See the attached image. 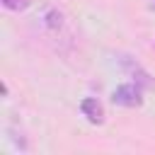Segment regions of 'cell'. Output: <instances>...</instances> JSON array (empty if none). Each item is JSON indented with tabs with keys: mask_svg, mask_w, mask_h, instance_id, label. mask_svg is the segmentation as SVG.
I'll list each match as a JSON object with an SVG mask.
<instances>
[{
	"mask_svg": "<svg viewBox=\"0 0 155 155\" xmlns=\"http://www.w3.org/2000/svg\"><path fill=\"white\" fill-rule=\"evenodd\" d=\"M31 0H2V5L7 7V10H15V12H19V10H24L27 5H29Z\"/></svg>",
	"mask_w": 155,
	"mask_h": 155,
	"instance_id": "obj_5",
	"label": "cell"
},
{
	"mask_svg": "<svg viewBox=\"0 0 155 155\" xmlns=\"http://www.w3.org/2000/svg\"><path fill=\"white\" fill-rule=\"evenodd\" d=\"M80 111H82V116H85L90 124H102V121H104V109H102V104H99L94 97H85V99L80 102Z\"/></svg>",
	"mask_w": 155,
	"mask_h": 155,
	"instance_id": "obj_2",
	"label": "cell"
},
{
	"mask_svg": "<svg viewBox=\"0 0 155 155\" xmlns=\"http://www.w3.org/2000/svg\"><path fill=\"white\" fill-rule=\"evenodd\" d=\"M128 70H131L136 85H140V87H155V80H150V75H148L138 63H128Z\"/></svg>",
	"mask_w": 155,
	"mask_h": 155,
	"instance_id": "obj_3",
	"label": "cell"
},
{
	"mask_svg": "<svg viewBox=\"0 0 155 155\" xmlns=\"http://www.w3.org/2000/svg\"><path fill=\"white\" fill-rule=\"evenodd\" d=\"M111 99H114V104H119V107H138L140 102H143V97H140V85H119L116 90H114V94H111Z\"/></svg>",
	"mask_w": 155,
	"mask_h": 155,
	"instance_id": "obj_1",
	"label": "cell"
},
{
	"mask_svg": "<svg viewBox=\"0 0 155 155\" xmlns=\"http://www.w3.org/2000/svg\"><path fill=\"white\" fill-rule=\"evenodd\" d=\"M44 22H46V27H48V29L58 31V29L63 27V15H61L58 10H48V12L44 15Z\"/></svg>",
	"mask_w": 155,
	"mask_h": 155,
	"instance_id": "obj_4",
	"label": "cell"
}]
</instances>
